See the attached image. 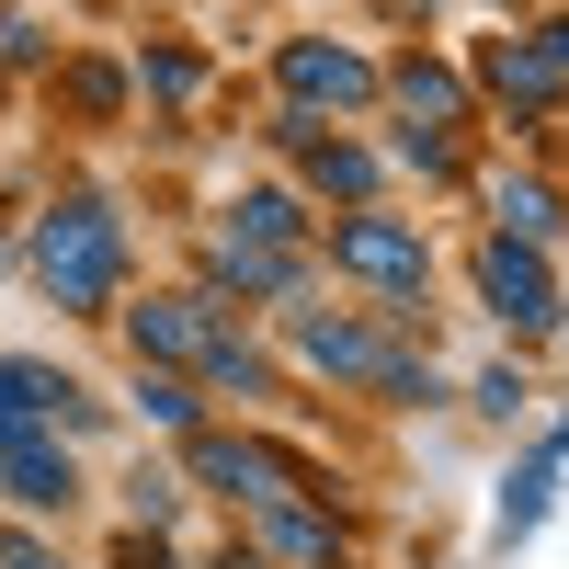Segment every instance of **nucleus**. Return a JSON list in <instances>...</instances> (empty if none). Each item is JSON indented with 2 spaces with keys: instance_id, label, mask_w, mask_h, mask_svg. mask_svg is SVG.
Returning a JSON list of instances; mask_svg holds the SVG:
<instances>
[{
  "instance_id": "obj_15",
  "label": "nucleus",
  "mask_w": 569,
  "mask_h": 569,
  "mask_svg": "<svg viewBox=\"0 0 569 569\" xmlns=\"http://www.w3.org/2000/svg\"><path fill=\"white\" fill-rule=\"evenodd\" d=\"M308 171L330 182V194H365V149H308Z\"/></svg>"
},
{
  "instance_id": "obj_8",
  "label": "nucleus",
  "mask_w": 569,
  "mask_h": 569,
  "mask_svg": "<svg viewBox=\"0 0 569 569\" xmlns=\"http://www.w3.org/2000/svg\"><path fill=\"white\" fill-rule=\"evenodd\" d=\"M284 91H297V103H365V58H342V46H297V58H284Z\"/></svg>"
},
{
  "instance_id": "obj_12",
  "label": "nucleus",
  "mask_w": 569,
  "mask_h": 569,
  "mask_svg": "<svg viewBox=\"0 0 569 569\" xmlns=\"http://www.w3.org/2000/svg\"><path fill=\"white\" fill-rule=\"evenodd\" d=\"M501 217H512V240H536L558 206H547V182H501Z\"/></svg>"
},
{
  "instance_id": "obj_6",
  "label": "nucleus",
  "mask_w": 569,
  "mask_h": 569,
  "mask_svg": "<svg viewBox=\"0 0 569 569\" xmlns=\"http://www.w3.org/2000/svg\"><path fill=\"white\" fill-rule=\"evenodd\" d=\"M228 330L206 319V297H149L137 308V353H171V365H217Z\"/></svg>"
},
{
  "instance_id": "obj_10",
  "label": "nucleus",
  "mask_w": 569,
  "mask_h": 569,
  "mask_svg": "<svg viewBox=\"0 0 569 569\" xmlns=\"http://www.w3.org/2000/svg\"><path fill=\"white\" fill-rule=\"evenodd\" d=\"M490 80L512 91V103H547V91H558V69H547V46H501V58H490Z\"/></svg>"
},
{
  "instance_id": "obj_7",
  "label": "nucleus",
  "mask_w": 569,
  "mask_h": 569,
  "mask_svg": "<svg viewBox=\"0 0 569 569\" xmlns=\"http://www.w3.org/2000/svg\"><path fill=\"white\" fill-rule=\"evenodd\" d=\"M0 490H12V501H34V512H69V501H80L69 456L46 445V433H0Z\"/></svg>"
},
{
  "instance_id": "obj_4",
  "label": "nucleus",
  "mask_w": 569,
  "mask_h": 569,
  "mask_svg": "<svg viewBox=\"0 0 569 569\" xmlns=\"http://www.w3.org/2000/svg\"><path fill=\"white\" fill-rule=\"evenodd\" d=\"M330 262L365 273V284H388V297H421V240L399 217H342V228H330Z\"/></svg>"
},
{
  "instance_id": "obj_9",
  "label": "nucleus",
  "mask_w": 569,
  "mask_h": 569,
  "mask_svg": "<svg viewBox=\"0 0 569 569\" xmlns=\"http://www.w3.org/2000/svg\"><path fill=\"white\" fill-rule=\"evenodd\" d=\"M217 273L251 284V297H284V284H297V251L262 240V228H228V240H217Z\"/></svg>"
},
{
  "instance_id": "obj_14",
  "label": "nucleus",
  "mask_w": 569,
  "mask_h": 569,
  "mask_svg": "<svg viewBox=\"0 0 569 569\" xmlns=\"http://www.w3.org/2000/svg\"><path fill=\"white\" fill-rule=\"evenodd\" d=\"M399 103H410V114H456V80H445V69H399Z\"/></svg>"
},
{
  "instance_id": "obj_3",
  "label": "nucleus",
  "mask_w": 569,
  "mask_h": 569,
  "mask_svg": "<svg viewBox=\"0 0 569 569\" xmlns=\"http://www.w3.org/2000/svg\"><path fill=\"white\" fill-rule=\"evenodd\" d=\"M194 479L240 490V501H297V490H319V467L273 456V445H240V433H194Z\"/></svg>"
},
{
  "instance_id": "obj_2",
  "label": "nucleus",
  "mask_w": 569,
  "mask_h": 569,
  "mask_svg": "<svg viewBox=\"0 0 569 569\" xmlns=\"http://www.w3.org/2000/svg\"><path fill=\"white\" fill-rule=\"evenodd\" d=\"M297 353L330 365V376H376V388H399V399H433V365H410L399 342H376L353 319H297Z\"/></svg>"
},
{
  "instance_id": "obj_11",
  "label": "nucleus",
  "mask_w": 569,
  "mask_h": 569,
  "mask_svg": "<svg viewBox=\"0 0 569 569\" xmlns=\"http://www.w3.org/2000/svg\"><path fill=\"white\" fill-rule=\"evenodd\" d=\"M273 547H297V558H330V547H342V525H330V512H308V501H284V512H273Z\"/></svg>"
},
{
  "instance_id": "obj_16",
  "label": "nucleus",
  "mask_w": 569,
  "mask_h": 569,
  "mask_svg": "<svg viewBox=\"0 0 569 569\" xmlns=\"http://www.w3.org/2000/svg\"><path fill=\"white\" fill-rule=\"evenodd\" d=\"M228 569H262V558H240V547H228Z\"/></svg>"
},
{
  "instance_id": "obj_1",
  "label": "nucleus",
  "mask_w": 569,
  "mask_h": 569,
  "mask_svg": "<svg viewBox=\"0 0 569 569\" xmlns=\"http://www.w3.org/2000/svg\"><path fill=\"white\" fill-rule=\"evenodd\" d=\"M34 273H46V297H58V308H103L114 273H126V228H114L103 206H58V217H46V240H34Z\"/></svg>"
},
{
  "instance_id": "obj_13",
  "label": "nucleus",
  "mask_w": 569,
  "mask_h": 569,
  "mask_svg": "<svg viewBox=\"0 0 569 569\" xmlns=\"http://www.w3.org/2000/svg\"><path fill=\"white\" fill-rule=\"evenodd\" d=\"M137 399H149V421H171V433H194V388H182V376H149Z\"/></svg>"
},
{
  "instance_id": "obj_5",
  "label": "nucleus",
  "mask_w": 569,
  "mask_h": 569,
  "mask_svg": "<svg viewBox=\"0 0 569 569\" xmlns=\"http://www.w3.org/2000/svg\"><path fill=\"white\" fill-rule=\"evenodd\" d=\"M479 297H490L512 330H547V319H558V284H547V262H536L525 240H490V251H479Z\"/></svg>"
}]
</instances>
